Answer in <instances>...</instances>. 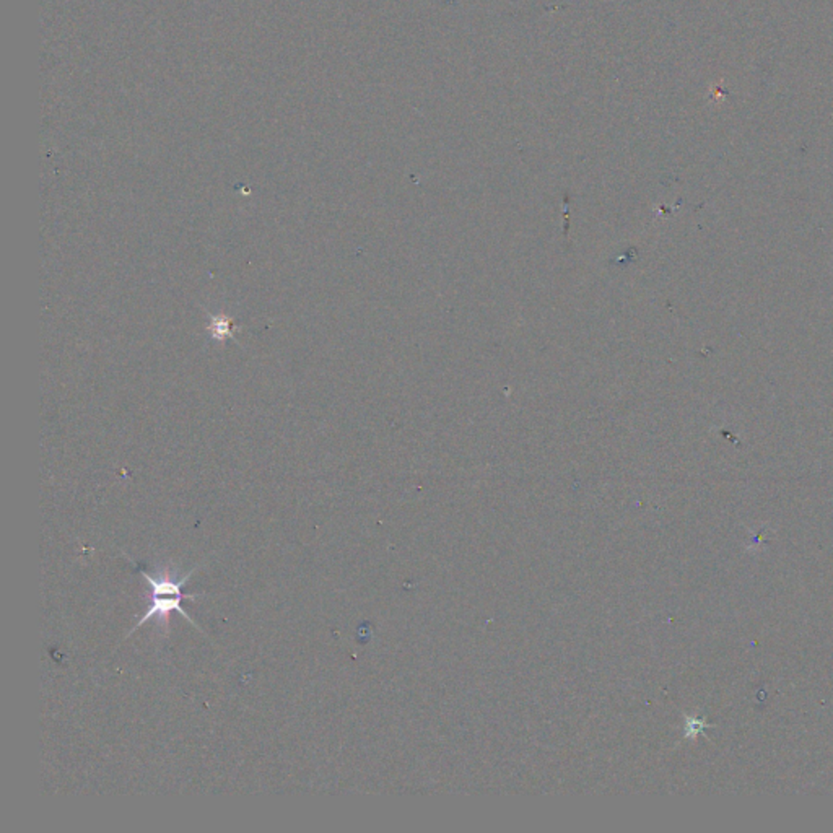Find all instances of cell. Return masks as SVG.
Segmentation results:
<instances>
[{
	"label": "cell",
	"instance_id": "cell-1",
	"mask_svg": "<svg viewBox=\"0 0 833 833\" xmlns=\"http://www.w3.org/2000/svg\"><path fill=\"white\" fill-rule=\"evenodd\" d=\"M129 562H131L132 565H135V568L139 570L142 578H146L148 587L152 589V595H150V607H148L147 612L140 617L139 622L132 628L131 633L135 632L137 628H140L142 625L148 622L150 618H156V622L162 625V627H168V624H170L171 612H178L179 616H183L189 624L196 627L197 630H201V627L197 625V622H194L193 618L189 617V614H187L185 607H183V601H185V599H197V597H201L202 596L185 595V593H183V587H185L186 583L189 581V578L193 577L194 571L197 570L199 567H196V568H193L189 573H186L185 577L175 578V573H173L170 568H165V570L160 571V573L152 575L144 565L137 564V562L132 560V558H129ZM131 633H129V635H131Z\"/></svg>",
	"mask_w": 833,
	"mask_h": 833
}]
</instances>
